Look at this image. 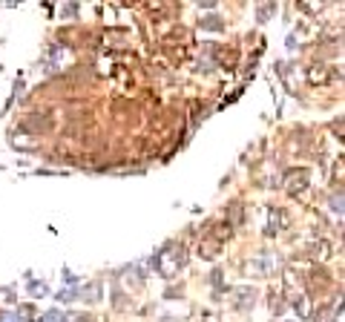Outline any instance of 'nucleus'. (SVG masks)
I'll use <instances>...</instances> for the list:
<instances>
[{
	"label": "nucleus",
	"mask_w": 345,
	"mask_h": 322,
	"mask_svg": "<svg viewBox=\"0 0 345 322\" xmlns=\"http://www.w3.org/2000/svg\"><path fill=\"white\" fill-rule=\"evenodd\" d=\"M276 259L273 256H256V259H248L245 262V270L251 273V276H259V279H265V276H273L276 273Z\"/></svg>",
	"instance_id": "f257e3e1"
},
{
	"label": "nucleus",
	"mask_w": 345,
	"mask_h": 322,
	"mask_svg": "<svg viewBox=\"0 0 345 322\" xmlns=\"http://www.w3.org/2000/svg\"><path fill=\"white\" fill-rule=\"evenodd\" d=\"M196 253H199V259H207V262H213V259L221 253V242H216L213 236H204V239L199 242Z\"/></svg>",
	"instance_id": "7ed1b4c3"
},
{
	"label": "nucleus",
	"mask_w": 345,
	"mask_h": 322,
	"mask_svg": "<svg viewBox=\"0 0 345 322\" xmlns=\"http://www.w3.org/2000/svg\"><path fill=\"white\" fill-rule=\"evenodd\" d=\"M61 15H66V18H72V15H78V6H63Z\"/></svg>",
	"instance_id": "2eb2a0df"
},
{
	"label": "nucleus",
	"mask_w": 345,
	"mask_h": 322,
	"mask_svg": "<svg viewBox=\"0 0 345 322\" xmlns=\"http://www.w3.org/2000/svg\"><path fill=\"white\" fill-rule=\"evenodd\" d=\"M273 9H276V6H259V12H256V20H259V23H265V20L273 15Z\"/></svg>",
	"instance_id": "9d476101"
},
{
	"label": "nucleus",
	"mask_w": 345,
	"mask_h": 322,
	"mask_svg": "<svg viewBox=\"0 0 345 322\" xmlns=\"http://www.w3.org/2000/svg\"><path fill=\"white\" fill-rule=\"evenodd\" d=\"M291 302H293V311H296V314H299L302 320H311V296L299 293V296H293Z\"/></svg>",
	"instance_id": "39448f33"
},
{
	"label": "nucleus",
	"mask_w": 345,
	"mask_h": 322,
	"mask_svg": "<svg viewBox=\"0 0 345 322\" xmlns=\"http://www.w3.org/2000/svg\"><path fill=\"white\" fill-rule=\"evenodd\" d=\"M63 282H66V285L72 288V285H78V276H75L72 270H63Z\"/></svg>",
	"instance_id": "4468645a"
},
{
	"label": "nucleus",
	"mask_w": 345,
	"mask_h": 322,
	"mask_svg": "<svg viewBox=\"0 0 345 322\" xmlns=\"http://www.w3.org/2000/svg\"><path fill=\"white\" fill-rule=\"evenodd\" d=\"M75 322H95L92 317H84V314H81V317H75Z\"/></svg>",
	"instance_id": "a211bd4d"
},
{
	"label": "nucleus",
	"mask_w": 345,
	"mask_h": 322,
	"mask_svg": "<svg viewBox=\"0 0 345 322\" xmlns=\"http://www.w3.org/2000/svg\"><path fill=\"white\" fill-rule=\"evenodd\" d=\"M75 296H78V288H63V290H58V299H61V302H75Z\"/></svg>",
	"instance_id": "1a4fd4ad"
},
{
	"label": "nucleus",
	"mask_w": 345,
	"mask_h": 322,
	"mask_svg": "<svg viewBox=\"0 0 345 322\" xmlns=\"http://www.w3.org/2000/svg\"><path fill=\"white\" fill-rule=\"evenodd\" d=\"M37 322H66V317H63L61 311H49V314H43Z\"/></svg>",
	"instance_id": "9b49d317"
},
{
	"label": "nucleus",
	"mask_w": 345,
	"mask_h": 322,
	"mask_svg": "<svg viewBox=\"0 0 345 322\" xmlns=\"http://www.w3.org/2000/svg\"><path fill=\"white\" fill-rule=\"evenodd\" d=\"M285 43H288V49H296V35H288V40H285Z\"/></svg>",
	"instance_id": "f3484780"
},
{
	"label": "nucleus",
	"mask_w": 345,
	"mask_h": 322,
	"mask_svg": "<svg viewBox=\"0 0 345 322\" xmlns=\"http://www.w3.org/2000/svg\"><path fill=\"white\" fill-rule=\"evenodd\" d=\"M308 176H311V173H308L305 167H293V170L288 173V193L302 198L305 190H308Z\"/></svg>",
	"instance_id": "f03ea898"
},
{
	"label": "nucleus",
	"mask_w": 345,
	"mask_h": 322,
	"mask_svg": "<svg viewBox=\"0 0 345 322\" xmlns=\"http://www.w3.org/2000/svg\"><path fill=\"white\" fill-rule=\"evenodd\" d=\"M221 282H224V273H221V268H216V270L210 273V285H216V288H219Z\"/></svg>",
	"instance_id": "f8f14e48"
},
{
	"label": "nucleus",
	"mask_w": 345,
	"mask_h": 322,
	"mask_svg": "<svg viewBox=\"0 0 345 322\" xmlns=\"http://www.w3.org/2000/svg\"><path fill=\"white\" fill-rule=\"evenodd\" d=\"M236 296H239L236 308L242 311V308H251V305H253V296H256V290H253V288H239V290H236Z\"/></svg>",
	"instance_id": "6e6552de"
},
{
	"label": "nucleus",
	"mask_w": 345,
	"mask_h": 322,
	"mask_svg": "<svg viewBox=\"0 0 345 322\" xmlns=\"http://www.w3.org/2000/svg\"><path fill=\"white\" fill-rule=\"evenodd\" d=\"M305 75H308V84H314V87H325V84L331 81V72H328L322 64H311Z\"/></svg>",
	"instance_id": "20e7f679"
},
{
	"label": "nucleus",
	"mask_w": 345,
	"mask_h": 322,
	"mask_svg": "<svg viewBox=\"0 0 345 322\" xmlns=\"http://www.w3.org/2000/svg\"><path fill=\"white\" fill-rule=\"evenodd\" d=\"M29 293L32 296H40V293H46V285H43V282H40V285H37V282H29Z\"/></svg>",
	"instance_id": "ddd939ff"
},
{
	"label": "nucleus",
	"mask_w": 345,
	"mask_h": 322,
	"mask_svg": "<svg viewBox=\"0 0 345 322\" xmlns=\"http://www.w3.org/2000/svg\"><path fill=\"white\" fill-rule=\"evenodd\" d=\"M78 296H81L84 302H101V282H90L87 288L78 290Z\"/></svg>",
	"instance_id": "423d86ee"
},
{
	"label": "nucleus",
	"mask_w": 345,
	"mask_h": 322,
	"mask_svg": "<svg viewBox=\"0 0 345 322\" xmlns=\"http://www.w3.org/2000/svg\"><path fill=\"white\" fill-rule=\"evenodd\" d=\"M0 322H18V317L9 314V311H3V314H0Z\"/></svg>",
	"instance_id": "dca6fc26"
},
{
	"label": "nucleus",
	"mask_w": 345,
	"mask_h": 322,
	"mask_svg": "<svg viewBox=\"0 0 345 322\" xmlns=\"http://www.w3.org/2000/svg\"><path fill=\"white\" fill-rule=\"evenodd\" d=\"M199 29H207V32H221V29H224V20H221L219 15H207V18H201V20H199Z\"/></svg>",
	"instance_id": "0eeeda50"
}]
</instances>
